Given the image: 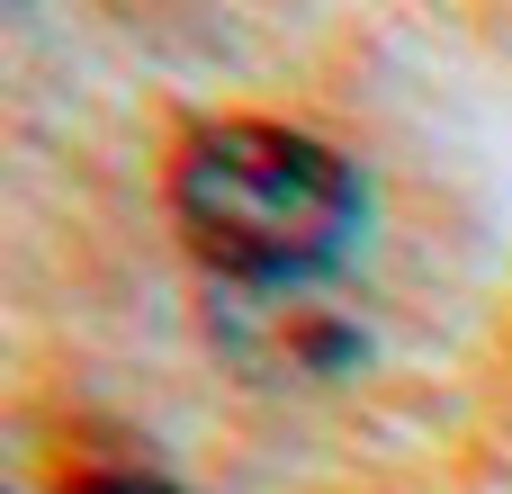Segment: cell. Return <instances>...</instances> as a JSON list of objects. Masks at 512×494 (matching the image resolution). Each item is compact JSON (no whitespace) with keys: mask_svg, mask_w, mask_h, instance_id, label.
Returning a JSON list of instances; mask_svg holds the SVG:
<instances>
[{"mask_svg":"<svg viewBox=\"0 0 512 494\" xmlns=\"http://www.w3.org/2000/svg\"><path fill=\"white\" fill-rule=\"evenodd\" d=\"M72 494H180L171 477H135V468H117V477H81Z\"/></svg>","mask_w":512,"mask_h":494,"instance_id":"2","label":"cell"},{"mask_svg":"<svg viewBox=\"0 0 512 494\" xmlns=\"http://www.w3.org/2000/svg\"><path fill=\"white\" fill-rule=\"evenodd\" d=\"M171 216L216 279H234L252 297H288V288L333 279L360 252L369 180L306 126L225 117V126H198L180 144Z\"/></svg>","mask_w":512,"mask_h":494,"instance_id":"1","label":"cell"}]
</instances>
